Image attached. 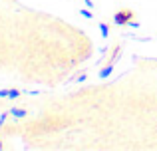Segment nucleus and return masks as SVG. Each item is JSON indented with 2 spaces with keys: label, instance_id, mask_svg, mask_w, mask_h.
Segmentation results:
<instances>
[{
  "label": "nucleus",
  "instance_id": "f257e3e1",
  "mask_svg": "<svg viewBox=\"0 0 157 151\" xmlns=\"http://www.w3.org/2000/svg\"><path fill=\"white\" fill-rule=\"evenodd\" d=\"M131 20H133V12L131 10H119L117 14L113 16V22L119 24V26H125V24H129Z\"/></svg>",
  "mask_w": 157,
  "mask_h": 151
},
{
  "label": "nucleus",
  "instance_id": "f03ea898",
  "mask_svg": "<svg viewBox=\"0 0 157 151\" xmlns=\"http://www.w3.org/2000/svg\"><path fill=\"white\" fill-rule=\"evenodd\" d=\"M100 30H101V36H104V38H107V36H109V30H107L105 24H100Z\"/></svg>",
  "mask_w": 157,
  "mask_h": 151
},
{
  "label": "nucleus",
  "instance_id": "7ed1b4c3",
  "mask_svg": "<svg viewBox=\"0 0 157 151\" xmlns=\"http://www.w3.org/2000/svg\"><path fill=\"white\" fill-rule=\"evenodd\" d=\"M82 14H84L86 18H94V14H92V12H88V10H82Z\"/></svg>",
  "mask_w": 157,
  "mask_h": 151
}]
</instances>
